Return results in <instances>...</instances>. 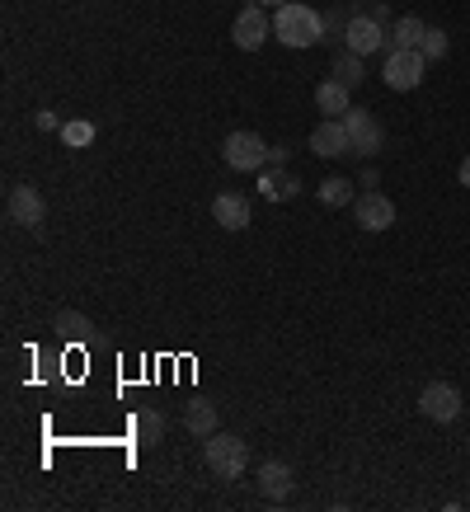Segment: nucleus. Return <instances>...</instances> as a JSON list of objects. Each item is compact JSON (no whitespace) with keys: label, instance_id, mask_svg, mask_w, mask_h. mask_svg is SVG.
I'll use <instances>...</instances> for the list:
<instances>
[{"label":"nucleus","instance_id":"obj_7","mask_svg":"<svg viewBox=\"0 0 470 512\" xmlns=\"http://www.w3.org/2000/svg\"><path fill=\"white\" fill-rule=\"evenodd\" d=\"M5 212H10V221H15V226L43 231L47 202H43V193H38L33 184H15V188H10V198H5Z\"/></svg>","mask_w":470,"mask_h":512},{"label":"nucleus","instance_id":"obj_12","mask_svg":"<svg viewBox=\"0 0 470 512\" xmlns=\"http://www.w3.org/2000/svg\"><path fill=\"white\" fill-rule=\"evenodd\" d=\"M254 484H259V494H264L268 503H287V498H292V489H297V475H292V466H287V461H264V466H259V475H254Z\"/></svg>","mask_w":470,"mask_h":512},{"label":"nucleus","instance_id":"obj_18","mask_svg":"<svg viewBox=\"0 0 470 512\" xmlns=\"http://www.w3.org/2000/svg\"><path fill=\"white\" fill-rule=\"evenodd\" d=\"M259 174H264V198H273V202L287 198V193H297V188H301V184H297V174H287L282 165H264Z\"/></svg>","mask_w":470,"mask_h":512},{"label":"nucleus","instance_id":"obj_1","mask_svg":"<svg viewBox=\"0 0 470 512\" xmlns=\"http://www.w3.org/2000/svg\"><path fill=\"white\" fill-rule=\"evenodd\" d=\"M273 33H278V43L287 47H315L320 38H325V15L320 10H311V5H297V0H287V5H278L273 10Z\"/></svg>","mask_w":470,"mask_h":512},{"label":"nucleus","instance_id":"obj_10","mask_svg":"<svg viewBox=\"0 0 470 512\" xmlns=\"http://www.w3.org/2000/svg\"><path fill=\"white\" fill-rule=\"evenodd\" d=\"M353 217H358V226L362 231H391L395 226V202L386 198V193H372V188H367V193H358V198H353Z\"/></svg>","mask_w":470,"mask_h":512},{"label":"nucleus","instance_id":"obj_9","mask_svg":"<svg viewBox=\"0 0 470 512\" xmlns=\"http://www.w3.org/2000/svg\"><path fill=\"white\" fill-rule=\"evenodd\" d=\"M344 127H348V141H353V156H376L381 141H386L381 123H376V113H367V109H348Z\"/></svg>","mask_w":470,"mask_h":512},{"label":"nucleus","instance_id":"obj_17","mask_svg":"<svg viewBox=\"0 0 470 512\" xmlns=\"http://www.w3.org/2000/svg\"><path fill=\"white\" fill-rule=\"evenodd\" d=\"M334 80H339V85H348V90H358L362 80H367V57H358V52H339V57H334Z\"/></svg>","mask_w":470,"mask_h":512},{"label":"nucleus","instance_id":"obj_22","mask_svg":"<svg viewBox=\"0 0 470 512\" xmlns=\"http://www.w3.org/2000/svg\"><path fill=\"white\" fill-rule=\"evenodd\" d=\"M62 141H66V146H90V141H94V123H90V118H71V123H62Z\"/></svg>","mask_w":470,"mask_h":512},{"label":"nucleus","instance_id":"obj_4","mask_svg":"<svg viewBox=\"0 0 470 512\" xmlns=\"http://www.w3.org/2000/svg\"><path fill=\"white\" fill-rule=\"evenodd\" d=\"M268 146L259 132H231V137L221 141V160L231 165V170H240V174H259L268 165Z\"/></svg>","mask_w":470,"mask_h":512},{"label":"nucleus","instance_id":"obj_14","mask_svg":"<svg viewBox=\"0 0 470 512\" xmlns=\"http://www.w3.org/2000/svg\"><path fill=\"white\" fill-rule=\"evenodd\" d=\"M315 109L325 113V118H344L348 109H353V90L348 85H339V80L329 76L320 90H315Z\"/></svg>","mask_w":470,"mask_h":512},{"label":"nucleus","instance_id":"obj_8","mask_svg":"<svg viewBox=\"0 0 470 512\" xmlns=\"http://www.w3.org/2000/svg\"><path fill=\"white\" fill-rule=\"evenodd\" d=\"M268 33H273V19L264 15V5H245L240 15H235V29H231V38H235V47L240 52H259V47L268 43Z\"/></svg>","mask_w":470,"mask_h":512},{"label":"nucleus","instance_id":"obj_24","mask_svg":"<svg viewBox=\"0 0 470 512\" xmlns=\"http://www.w3.org/2000/svg\"><path fill=\"white\" fill-rule=\"evenodd\" d=\"M38 127H43V132H62V123H57V118H52V113H38Z\"/></svg>","mask_w":470,"mask_h":512},{"label":"nucleus","instance_id":"obj_20","mask_svg":"<svg viewBox=\"0 0 470 512\" xmlns=\"http://www.w3.org/2000/svg\"><path fill=\"white\" fill-rule=\"evenodd\" d=\"M423 33H428V24H423V19H414V15L395 19V24H391V47H419Z\"/></svg>","mask_w":470,"mask_h":512},{"label":"nucleus","instance_id":"obj_23","mask_svg":"<svg viewBox=\"0 0 470 512\" xmlns=\"http://www.w3.org/2000/svg\"><path fill=\"white\" fill-rule=\"evenodd\" d=\"M447 47H452V43H447V33L428 29V33H423V43H419V52L428 57V62H442V57H447Z\"/></svg>","mask_w":470,"mask_h":512},{"label":"nucleus","instance_id":"obj_5","mask_svg":"<svg viewBox=\"0 0 470 512\" xmlns=\"http://www.w3.org/2000/svg\"><path fill=\"white\" fill-rule=\"evenodd\" d=\"M344 47L348 52H358V57L386 52V47H391V29H386V24H376L367 10H353V19H348V29H344Z\"/></svg>","mask_w":470,"mask_h":512},{"label":"nucleus","instance_id":"obj_15","mask_svg":"<svg viewBox=\"0 0 470 512\" xmlns=\"http://www.w3.org/2000/svg\"><path fill=\"white\" fill-rule=\"evenodd\" d=\"M217 419H221V414H217V404H212V400H188L184 428H188L193 437H203V442H207V437L217 433Z\"/></svg>","mask_w":470,"mask_h":512},{"label":"nucleus","instance_id":"obj_11","mask_svg":"<svg viewBox=\"0 0 470 512\" xmlns=\"http://www.w3.org/2000/svg\"><path fill=\"white\" fill-rule=\"evenodd\" d=\"M311 156H320V160L353 156V141H348L344 118H325V123H315V132H311Z\"/></svg>","mask_w":470,"mask_h":512},{"label":"nucleus","instance_id":"obj_16","mask_svg":"<svg viewBox=\"0 0 470 512\" xmlns=\"http://www.w3.org/2000/svg\"><path fill=\"white\" fill-rule=\"evenodd\" d=\"M52 329H57V339H66V343H90V339H99L94 320H85L80 311H57Z\"/></svg>","mask_w":470,"mask_h":512},{"label":"nucleus","instance_id":"obj_21","mask_svg":"<svg viewBox=\"0 0 470 512\" xmlns=\"http://www.w3.org/2000/svg\"><path fill=\"white\" fill-rule=\"evenodd\" d=\"M160 437H165V419H160V409H141L137 414V442L141 447H156Z\"/></svg>","mask_w":470,"mask_h":512},{"label":"nucleus","instance_id":"obj_25","mask_svg":"<svg viewBox=\"0 0 470 512\" xmlns=\"http://www.w3.org/2000/svg\"><path fill=\"white\" fill-rule=\"evenodd\" d=\"M268 165H287V146H273V151H268Z\"/></svg>","mask_w":470,"mask_h":512},{"label":"nucleus","instance_id":"obj_13","mask_svg":"<svg viewBox=\"0 0 470 512\" xmlns=\"http://www.w3.org/2000/svg\"><path fill=\"white\" fill-rule=\"evenodd\" d=\"M212 217H217V226H226V231H245V226H250V198H240V193H217Z\"/></svg>","mask_w":470,"mask_h":512},{"label":"nucleus","instance_id":"obj_19","mask_svg":"<svg viewBox=\"0 0 470 512\" xmlns=\"http://www.w3.org/2000/svg\"><path fill=\"white\" fill-rule=\"evenodd\" d=\"M353 198H358V188L348 184L344 174H334V179L320 184V202H325V207H353Z\"/></svg>","mask_w":470,"mask_h":512},{"label":"nucleus","instance_id":"obj_27","mask_svg":"<svg viewBox=\"0 0 470 512\" xmlns=\"http://www.w3.org/2000/svg\"><path fill=\"white\" fill-rule=\"evenodd\" d=\"M254 5H273V10H278V5H287V0H254Z\"/></svg>","mask_w":470,"mask_h":512},{"label":"nucleus","instance_id":"obj_26","mask_svg":"<svg viewBox=\"0 0 470 512\" xmlns=\"http://www.w3.org/2000/svg\"><path fill=\"white\" fill-rule=\"evenodd\" d=\"M456 179H461V188H470V156L461 160V170H456Z\"/></svg>","mask_w":470,"mask_h":512},{"label":"nucleus","instance_id":"obj_3","mask_svg":"<svg viewBox=\"0 0 470 512\" xmlns=\"http://www.w3.org/2000/svg\"><path fill=\"white\" fill-rule=\"evenodd\" d=\"M203 451L217 480H240L245 466H250V447H245V437H235V433H212Z\"/></svg>","mask_w":470,"mask_h":512},{"label":"nucleus","instance_id":"obj_2","mask_svg":"<svg viewBox=\"0 0 470 512\" xmlns=\"http://www.w3.org/2000/svg\"><path fill=\"white\" fill-rule=\"evenodd\" d=\"M423 71H428V57L419 47H386V62H381V80L391 85L395 94H409L423 85Z\"/></svg>","mask_w":470,"mask_h":512},{"label":"nucleus","instance_id":"obj_6","mask_svg":"<svg viewBox=\"0 0 470 512\" xmlns=\"http://www.w3.org/2000/svg\"><path fill=\"white\" fill-rule=\"evenodd\" d=\"M419 414L433 423H456L461 419V390L452 381H428L419 390Z\"/></svg>","mask_w":470,"mask_h":512}]
</instances>
